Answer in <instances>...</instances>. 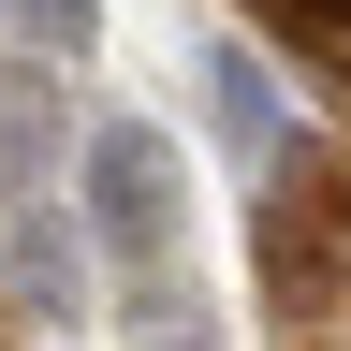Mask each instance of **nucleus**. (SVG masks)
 <instances>
[{"mask_svg": "<svg viewBox=\"0 0 351 351\" xmlns=\"http://www.w3.org/2000/svg\"><path fill=\"white\" fill-rule=\"evenodd\" d=\"M219 117H234V147H263V132H278V103H263V73L234 59V44H219Z\"/></svg>", "mask_w": 351, "mask_h": 351, "instance_id": "3", "label": "nucleus"}, {"mask_svg": "<svg viewBox=\"0 0 351 351\" xmlns=\"http://www.w3.org/2000/svg\"><path fill=\"white\" fill-rule=\"evenodd\" d=\"M88 234H103L117 278H132V263H176V147L147 117L88 132Z\"/></svg>", "mask_w": 351, "mask_h": 351, "instance_id": "1", "label": "nucleus"}, {"mask_svg": "<svg viewBox=\"0 0 351 351\" xmlns=\"http://www.w3.org/2000/svg\"><path fill=\"white\" fill-rule=\"evenodd\" d=\"M29 59H103V0H15Z\"/></svg>", "mask_w": 351, "mask_h": 351, "instance_id": "2", "label": "nucleus"}]
</instances>
